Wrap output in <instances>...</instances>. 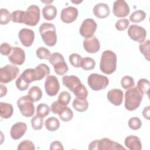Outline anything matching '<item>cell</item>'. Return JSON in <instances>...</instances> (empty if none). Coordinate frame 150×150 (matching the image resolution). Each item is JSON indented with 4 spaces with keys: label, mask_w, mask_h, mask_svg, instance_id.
I'll use <instances>...</instances> for the list:
<instances>
[{
    "label": "cell",
    "mask_w": 150,
    "mask_h": 150,
    "mask_svg": "<svg viewBox=\"0 0 150 150\" xmlns=\"http://www.w3.org/2000/svg\"><path fill=\"white\" fill-rule=\"evenodd\" d=\"M15 84H16L17 88L20 91H25V90H27L29 86V84L26 83L23 80V79L22 78L21 75L16 79V80L15 81Z\"/></svg>",
    "instance_id": "47"
},
{
    "label": "cell",
    "mask_w": 150,
    "mask_h": 150,
    "mask_svg": "<svg viewBox=\"0 0 150 150\" xmlns=\"http://www.w3.org/2000/svg\"><path fill=\"white\" fill-rule=\"evenodd\" d=\"M97 25L93 19L87 18L83 21L80 27V34L86 39L92 37L97 29Z\"/></svg>",
    "instance_id": "10"
},
{
    "label": "cell",
    "mask_w": 150,
    "mask_h": 150,
    "mask_svg": "<svg viewBox=\"0 0 150 150\" xmlns=\"http://www.w3.org/2000/svg\"><path fill=\"white\" fill-rule=\"evenodd\" d=\"M73 108L79 112H84L88 107V103L86 98H80L76 97L73 101Z\"/></svg>",
    "instance_id": "26"
},
{
    "label": "cell",
    "mask_w": 150,
    "mask_h": 150,
    "mask_svg": "<svg viewBox=\"0 0 150 150\" xmlns=\"http://www.w3.org/2000/svg\"><path fill=\"white\" fill-rule=\"evenodd\" d=\"M117 69V55L110 50L104 51L101 56L100 69L106 74L113 73Z\"/></svg>",
    "instance_id": "2"
},
{
    "label": "cell",
    "mask_w": 150,
    "mask_h": 150,
    "mask_svg": "<svg viewBox=\"0 0 150 150\" xmlns=\"http://www.w3.org/2000/svg\"><path fill=\"white\" fill-rule=\"evenodd\" d=\"M78 10L73 6H68L63 8L60 13V19L62 22L66 23H70L74 22L77 18Z\"/></svg>",
    "instance_id": "15"
},
{
    "label": "cell",
    "mask_w": 150,
    "mask_h": 150,
    "mask_svg": "<svg viewBox=\"0 0 150 150\" xmlns=\"http://www.w3.org/2000/svg\"><path fill=\"white\" fill-rule=\"evenodd\" d=\"M50 149H64L62 144L59 141H54L50 144Z\"/></svg>",
    "instance_id": "50"
},
{
    "label": "cell",
    "mask_w": 150,
    "mask_h": 150,
    "mask_svg": "<svg viewBox=\"0 0 150 150\" xmlns=\"http://www.w3.org/2000/svg\"><path fill=\"white\" fill-rule=\"evenodd\" d=\"M123 96V91L119 88L111 89L107 94L108 100L115 106H119L122 103Z\"/></svg>",
    "instance_id": "20"
},
{
    "label": "cell",
    "mask_w": 150,
    "mask_h": 150,
    "mask_svg": "<svg viewBox=\"0 0 150 150\" xmlns=\"http://www.w3.org/2000/svg\"><path fill=\"white\" fill-rule=\"evenodd\" d=\"M45 89L47 94L49 96H56L60 90V84L56 77L49 75L45 81Z\"/></svg>",
    "instance_id": "12"
},
{
    "label": "cell",
    "mask_w": 150,
    "mask_h": 150,
    "mask_svg": "<svg viewBox=\"0 0 150 150\" xmlns=\"http://www.w3.org/2000/svg\"><path fill=\"white\" fill-rule=\"evenodd\" d=\"M144 94L137 87H132L125 91L124 105L125 108L130 111L137 109L142 100Z\"/></svg>",
    "instance_id": "1"
},
{
    "label": "cell",
    "mask_w": 150,
    "mask_h": 150,
    "mask_svg": "<svg viewBox=\"0 0 150 150\" xmlns=\"http://www.w3.org/2000/svg\"><path fill=\"white\" fill-rule=\"evenodd\" d=\"M62 83L72 93H74L82 84L80 79L73 75L64 76L62 78Z\"/></svg>",
    "instance_id": "18"
},
{
    "label": "cell",
    "mask_w": 150,
    "mask_h": 150,
    "mask_svg": "<svg viewBox=\"0 0 150 150\" xmlns=\"http://www.w3.org/2000/svg\"><path fill=\"white\" fill-rule=\"evenodd\" d=\"M42 15L46 20H53L57 15V9L53 5H46L42 9Z\"/></svg>",
    "instance_id": "24"
},
{
    "label": "cell",
    "mask_w": 150,
    "mask_h": 150,
    "mask_svg": "<svg viewBox=\"0 0 150 150\" xmlns=\"http://www.w3.org/2000/svg\"><path fill=\"white\" fill-rule=\"evenodd\" d=\"M63 106V105L59 103L57 101H55L53 102V103L51 104L50 110L53 114H58L59 112L60 111V110L62 108Z\"/></svg>",
    "instance_id": "49"
},
{
    "label": "cell",
    "mask_w": 150,
    "mask_h": 150,
    "mask_svg": "<svg viewBox=\"0 0 150 150\" xmlns=\"http://www.w3.org/2000/svg\"><path fill=\"white\" fill-rule=\"evenodd\" d=\"M146 18V13L142 10H137L129 16V20L133 23H139L143 21Z\"/></svg>",
    "instance_id": "30"
},
{
    "label": "cell",
    "mask_w": 150,
    "mask_h": 150,
    "mask_svg": "<svg viewBox=\"0 0 150 150\" xmlns=\"http://www.w3.org/2000/svg\"><path fill=\"white\" fill-rule=\"evenodd\" d=\"M83 57L77 53H72L69 56V60L71 65L74 67H81Z\"/></svg>",
    "instance_id": "36"
},
{
    "label": "cell",
    "mask_w": 150,
    "mask_h": 150,
    "mask_svg": "<svg viewBox=\"0 0 150 150\" xmlns=\"http://www.w3.org/2000/svg\"><path fill=\"white\" fill-rule=\"evenodd\" d=\"M40 8L35 5H30L25 11L24 24L30 26H36L40 20Z\"/></svg>",
    "instance_id": "9"
},
{
    "label": "cell",
    "mask_w": 150,
    "mask_h": 150,
    "mask_svg": "<svg viewBox=\"0 0 150 150\" xmlns=\"http://www.w3.org/2000/svg\"><path fill=\"white\" fill-rule=\"evenodd\" d=\"M8 90L5 86L1 84L0 85V97L2 98L5 96L7 93Z\"/></svg>",
    "instance_id": "52"
},
{
    "label": "cell",
    "mask_w": 150,
    "mask_h": 150,
    "mask_svg": "<svg viewBox=\"0 0 150 150\" xmlns=\"http://www.w3.org/2000/svg\"><path fill=\"white\" fill-rule=\"evenodd\" d=\"M17 105L22 115L25 117L33 116L35 113V106L33 101L27 96L21 97L17 100Z\"/></svg>",
    "instance_id": "7"
},
{
    "label": "cell",
    "mask_w": 150,
    "mask_h": 150,
    "mask_svg": "<svg viewBox=\"0 0 150 150\" xmlns=\"http://www.w3.org/2000/svg\"><path fill=\"white\" fill-rule=\"evenodd\" d=\"M27 130V125L25 122H18L13 125L11 128L10 135L13 139L17 140L22 138L26 133Z\"/></svg>",
    "instance_id": "19"
},
{
    "label": "cell",
    "mask_w": 150,
    "mask_h": 150,
    "mask_svg": "<svg viewBox=\"0 0 150 150\" xmlns=\"http://www.w3.org/2000/svg\"><path fill=\"white\" fill-rule=\"evenodd\" d=\"M128 35L134 41L142 43L145 40L146 31L142 26L137 25H132L128 29Z\"/></svg>",
    "instance_id": "11"
},
{
    "label": "cell",
    "mask_w": 150,
    "mask_h": 150,
    "mask_svg": "<svg viewBox=\"0 0 150 150\" xmlns=\"http://www.w3.org/2000/svg\"><path fill=\"white\" fill-rule=\"evenodd\" d=\"M71 100V95L67 91H62L59 96L57 101L63 105H67L69 104Z\"/></svg>",
    "instance_id": "41"
},
{
    "label": "cell",
    "mask_w": 150,
    "mask_h": 150,
    "mask_svg": "<svg viewBox=\"0 0 150 150\" xmlns=\"http://www.w3.org/2000/svg\"><path fill=\"white\" fill-rule=\"evenodd\" d=\"M149 47H150V41L149 40H146L139 45V49L141 53L144 56L145 58L149 61Z\"/></svg>",
    "instance_id": "34"
},
{
    "label": "cell",
    "mask_w": 150,
    "mask_h": 150,
    "mask_svg": "<svg viewBox=\"0 0 150 150\" xmlns=\"http://www.w3.org/2000/svg\"><path fill=\"white\" fill-rule=\"evenodd\" d=\"M90 150H125V148L120 144L115 142L110 138H104L101 139L93 141L88 145Z\"/></svg>",
    "instance_id": "4"
},
{
    "label": "cell",
    "mask_w": 150,
    "mask_h": 150,
    "mask_svg": "<svg viewBox=\"0 0 150 150\" xmlns=\"http://www.w3.org/2000/svg\"><path fill=\"white\" fill-rule=\"evenodd\" d=\"M36 54L40 59H49L51 54L49 50L47 48L40 47L36 50Z\"/></svg>",
    "instance_id": "43"
},
{
    "label": "cell",
    "mask_w": 150,
    "mask_h": 150,
    "mask_svg": "<svg viewBox=\"0 0 150 150\" xmlns=\"http://www.w3.org/2000/svg\"><path fill=\"white\" fill-rule=\"evenodd\" d=\"M18 36L22 45L25 47H30L33 43L35 33L32 29L23 28L20 30Z\"/></svg>",
    "instance_id": "16"
},
{
    "label": "cell",
    "mask_w": 150,
    "mask_h": 150,
    "mask_svg": "<svg viewBox=\"0 0 150 150\" xmlns=\"http://www.w3.org/2000/svg\"><path fill=\"white\" fill-rule=\"evenodd\" d=\"M42 95L43 93L40 88L36 86L32 87L28 92V96L33 102L40 100Z\"/></svg>",
    "instance_id": "29"
},
{
    "label": "cell",
    "mask_w": 150,
    "mask_h": 150,
    "mask_svg": "<svg viewBox=\"0 0 150 150\" xmlns=\"http://www.w3.org/2000/svg\"><path fill=\"white\" fill-rule=\"evenodd\" d=\"M8 60L13 64L22 65L25 60V51L19 47H13L8 56Z\"/></svg>",
    "instance_id": "14"
},
{
    "label": "cell",
    "mask_w": 150,
    "mask_h": 150,
    "mask_svg": "<svg viewBox=\"0 0 150 150\" xmlns=\"http://www.w3.org/2000/svg\"><path fill=\"white\" fill-rule=\"evenodd\" d=\"M49 63L53 65L54 72L59 76L65 74L69 70L67 63L64 61L63 56L58 52H54L50 54L49 58Z\"/></svg>",
    "instance_id": "5"
},
{
    "label": "cell",
    "mask_w": 150,
    "mask_h": 150,
    "mask_svg": "<svg viewBox=\"0 0 150 150\" xmlns=\"http://www.w3.org/2000/svg\"><path fill=\"white\" fill-rule=\"evenodd\" d=\"M17 149L18 150H34L35 149V146L31 141L26 139L18 145Z\"/></svg>",
    "instance_id": "44"
},
{
    "label": "cell",
    "mask_w": 150,
    "mask_h": 150,
    "mask_svg": "<svg viewBox=\"0 0 150 150\" xmlns=\"http://www.w3.org/2000/svg\"><path fill=\"white\" fill-rule=\"evenodd\" d=\"M19 68L14 64H7L0 69V81L8 83L13 80L18 75Z\"/></svg>",
    "instance_id": "8"
},
{
    "label": "cell",
    "mask_w": 150,
    "mask_h": 150,
    "mask_svg": "<svg viewBox=\"0 0 150 150\" xmlns=\"http://www.w3.org/2000/svg\"><path fill=\"white\" fill-rule=\"evenodd\" d=\"M50 112V107L48 105L41 103L39 104L36 107V115L38 116L44 118L47 115H49Z\"/></svg>",
    "instance_id": "37"
},
{
    "label": "cell",
    "mask_w": 150,
    "mask_h": 150,
    "mask_svg": "<svg viewBox=\"0 0 150 150\" xmlns=\"http://www.w3.org/2000/svg\"><path fill=\"white\" fill-rule=\"evenodd\" d=\"M21 76L23 80L28 84L36 81L34 69H25L21 74Z\"/></svg>",
    "instance_id": "31"
},
{
    "label": "cell",
    "mask_w": 150,
    "mask_h": 150,
    "mask_svg": "<svg viewBox=\"0 0 150 150\" xmlns=\"http://www.w3.org/2000/svg\"><path fill=\"white\" fill-rule=\"evenodd\" d=\"M71 2H72L73 3L77 4H80V2H82V1H72Z\"/></svg>",
    "instance_id": "53"
},
{
    "label": "cell",
    "mask_w": 150,
    "mask_h": 150,
    "mask_svg": "<svg viewBox=\"0 0 150 150\" xmlns=\"http://www.w3.org/2000/svg\"><path fill=\"white\" fill-rule=\"evenodd\" d=\"M1 117L3 119H8L11 117L13 112V106L7 103H0Z\"/></svg>",
    "instance_id": "25"
},
{
    "label": "cell",
    "mask_w": 150,
    "mask_h": 150,
    "mask_svg": "<svg viewBox=\"0 0 150 150\" xmlns=\"http://www.w3.org/2000/svg\"><path fill=\"white\" fill-rule=\"evenodd\" d=\"M96 62L95 60L90 57H86L83 58L81 64V67L86 71L91 70L95 67Z\"/></svg>",
    "instance_id": "33"
},
{
    "label": "cell",
    "mask_w": 150,
    "mask_h": 150,
    "mask_svg": "<svg viewBox=\"0 0 150 150\" xmlns=\"http://www.w3.org/2000/svg\"><path fill=\"white\" fill-rule=\"evenodd\" d=\"M144 94L148 95L149 89V81L146 79H141L137 82V86Z\"/></svg>",
    "instance_id": "39"
},
{
    "label": "cell",
    "mask_w": 150,
    "mask_h": 150,
    "mask_svg": "<svg viewBox=\"0 0 150 150\" xmlns=\"http://www.w3.org/2000/svg\"><path fill=\"white\" fill-rule=\"evenodd\" d=\"M128 124L131 129L137 130L141 128L142 126V121L138 117H134L129 119Z\"/></svg>",
    "instance_id": "42"
},
{
    "label": "cell",
    "mask_w": 150,
    "mask_h": 150,
    "mask_svg": "<svg viewBox=\"0 0 150 150\" xmlns=\"http://www.w3.org/2000/svg\"><path fill=\"white\" fill-rule=\"evenodd\" d=\"M11 46L8 43H3L0 46V52L4 56H9L12 50Z\"/></svg>",
    "instance_id": "48"
},
{
    "label": "cell",
    "mask_w": 150,
    "mask_h": 150,
    "mask_svg": "<svg viewBox=\"0 0 150 150\" xmlns=\"http://www.w3.org/2000/svg\"><path fill=\"white\" fill-rule=\"evenodd\" d=\"M45 126L48 131L53 132L59 128L60 122L56 117H50L45 120Z\"/></svg>",
    "instance_id": "27"
},
{
    "label": "cell",
    "mask_w": 150,
    "mask_h": 150,
    "mask_svg": "<svg viewBox=\"0 0 150 150\" xmlns=\"http://www.w3.org/2000/svg\"><path fill=\"white\" fill-rule=\"evenodd\" d=\"M25 11L21 10L15 11L11 13V20L14 23H24Z\"/></svg>",
    "instance_id": "32"
},
{
    "label": "cell",
    "mask_w": 150,
    "mask_h": 150,
    "mask_svg": "<svg viewBox=\"0 0 150 150\" xmlns=\"http://www.w3.org/2000/svg\"><path fill=\"white\" fill-rule=\"evenodd\" d=\"M124 144L130 150H141L142 149L141 140L135 135L127 136L125 138Z\"/></svg>",
    "instance_id": "22"
},
{
    "label": "cell",
    "mask_w": 150,
    "mask_h": 150,
    "mask_svg": "<svg viewBox=\"0 0 150 150\" xmlns=\"http://www.w3.org/2000/svg\"><path fill=\"white\" fill-rule=\"evenodd\" d=\"M129 24L128 19L125 18H122L118 20L115 25V28L120 31H123L128 28Z\"/></svg>",
    "instance_id": "45"
},
{
    "label": "cell",
    "mask_w": 150,
    "mask_h": 150,
    "mask_svg": "<svg viewBox=\"0 0 150 150\" xmlns=\"http://www.w3.org/2000/svg\"><path fill=\"white\" fill-rule=\"evenodd\" d=\"M11 20V13L5 8H1L0 10V23L2 25L8 24Z\"/></svg>",
    "instance_id": "35"
},
{
    "label": "cell",
    "mask_w": 150,
    "mask_h": 150,
    "mask_svg": "<svg viewBox=\"0 0 150 150\" xmlns=\"http://www.w3.org/2000/svg\"><path fill=\"white\" fill-rule=\"evenodd\" d=\"M129 7L124 0H117L114 2L112 7L113 14L118 18L125 17L129 13Z\"/></svg>",
    "instance_id": "13"
},
{
    "label": "cell",
    "mask_w": 150,
    "mask_h": 150,
    "mask_svg": "<svg viewBox=\"0 0 150 150\" xmlns=\"http://www.w3.org/2000/svg\"><path fill=\"white\" fill-rule=\"evenodd\" d=\"M93 12L97 18L104 19L110 15V10L107 4L105 3H98L95 5Z\"/></svg>",
    "instance_id": "21"
},
{
    "label": "cell",
    "mask_w": 150,
    "mask_h": 150,
    "mask_svg": "<svg viewBox=\"0 0 150 150\" xmlns=\"http://www.w3.org/2000/svg\"><path fill=\"white\" fill-rule=\"evenodd\" d=\"M135 81L134 79L129 76H125L121 80V85L124 89H129L134 87Z\"/></svg>",
    "instance_id": "40"
},
{
    "label": "cell",
    "mask_w": 150,
    "mask_h": 150,
    "mask_svg": "<svg viewBox=\"0 0 150 150\" xmlns=\"http://www.w3.org/2000/svg\"><path fill=\"white\" fill-rule=\"evenodd\" d=\"M39 31L45 44L48 46H54L57 42L55 26L51 23L43 22L39 27Z\"/></svg>",
    "instance_id": "3"
},
{
    "label": "cell",
    "mask_w": 150,
    "mask_h": 150,
    "mask_svg": "<svg viewBox=\"0 0 150 150\" xmlns=\"http://www.w3.org/2000/svg\"><path fill=\"white\" fill-rule=\"evenodd\" d=\"M150 106L148 105L143 109L142 111V115L143 117L146 119L147 120H149L150 119Z\"/></svg>",
    "instance_id": "51"
},
{
    "label": "cell",
    "mask_w": 150,
    "mask_h": 150,
    "mask_svg": "<svg viewBox=\"0 0 150 150\" xmlns=\"http://www.w3.org/2000/svg\"><path fill=\"white\" fill-rule=\"evenodd\" d=\"M89 87L94 91H100L105 89L108 85V79L103 75L97 73H91L87 78Z\"/></svg>",
    "instance_id": "6"
},
{
    "label": "cell",
    "mask_w": 150,
    "mask_h": 150,
    "mask_svg": "<svg viewBox=\"0 0 150 150\" xmlns=\"http://www.w3.org/2000/svg\"><path fill=\"white\" fill-rule=\"evenodd\" d=\"M83 45L84 50L89 53H96L100 49V42L94 36L85 39Z\"/></svg>",
    "instance_id": "17"
},
{
    "label": "cell",
    "mask_w": 150,
    "mask_h": 150,
    "mask_svg": "<svg viewBox=\"0 0 150 150\" xmlns=\"http://www.w3.org/2000/svg\"><path fill=\"white\" fill-rule=\"evenodd\" d=\"M76 97L80 98H86L88 96V91L86 87L81 84L80 86L73 93Z\"/></svg>",
    "instance_id": "46"
},
{
    "label": "cell",
    "mask_w": 150,
    "mask_h": 150,
    "mask_svg": "<svg viewBox=\"0 0 150 150\" xmlns=\"http://www.w3.org/2000/svg\"><path fill=\"white\" fill-rule=\"evenodd\" d=\"M34 70L36 81L40 80L43 79L45 76H49L50 74V68L47 64L45 63L38 64L34 69Z\"/></svg>",
    "instance_id": "23"
},
{
    "label": "cell",
    "mask_w": 150,
    "mask_h": 150,
    "mask_svg": "<svg viewBox=\"0 0 150 150\" xmlns=\"http://www.w3.org/2000/svg\"><path fill=\"white\" fill-rule=\"evenodd\" d=\"M58 115L62 121L67 122L72 120L73 117V112L67 105H64L59 112Z\"/></svg>",
    "instance_id": "28"
},
{
    "label": "cell",
    "mask_w": 150,
    "mask_h": 150,
    "mask_svg": "<svg viewBox=\"0 0 150 150\" xmlns=\"http://www.w3.org/2000/svg\"><path fill=\"white\" fill-rule=\"evenodd\" d=\"M43 118H42L38 115L33 116L30 120L32 127L35 130L41 129L43 126Z\"/></svg>",
    "instance_id": "38"
}]
</instances>
